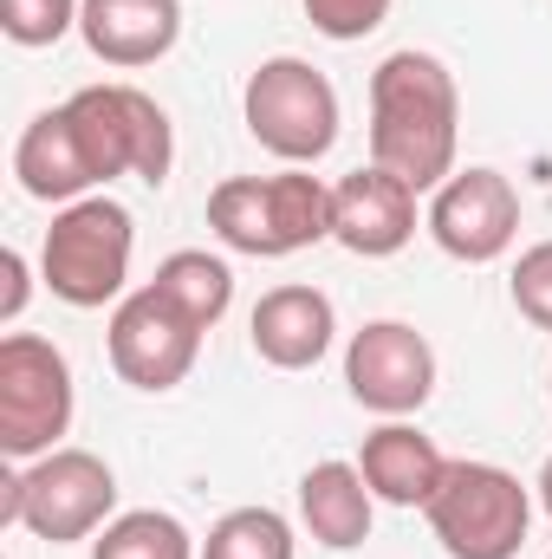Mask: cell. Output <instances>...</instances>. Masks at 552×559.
<instances>
[{
    "instance_id": "1",
    "label": "cell",
    "mask_w": 552,
    "mask_h": 559,
    "mask_svg": "<svg viewBox=\"0 0 552 559\" xmlns=\"http://www.w3.org/2000/svg\"><path fill=\"white\" fill-rule=\"evenodd\" d=\"M461 150V92L455 72L435 52H391L371 72V163L404 176L416 195L442 189L455 176Z\"/></svg>"
},
{
    "instance_id": "2",
    "label": "cell",
    "mask_w": 552,
    "mask_h": 559,
    "mask_svg": "<svg viewBox=\"0 0 552 559\" xmlns=\"http://www.w3.org/2000/svg\"><path fill=\"white\" fill-rule=\"evenodd\" d=\"M0 521L26 527L46 547L98 540L118 521V475H111L105 455L59 442L52 455L7 468V481H0Z\"/></svg>"
},
{
    "instance_id": "3",
    "label": "cell",
    "mask_w": 552,
    "mask_h": 559,
    "mask_svg": "<svg viewBox=\"0 0 552 559\" xmlns=\"http://www.w3.org/2000/svg\"><path fill=\"white\" fill-rule=\"evenodd\" d=\"M208 228L235 254L286 261V254H305V248L332 241V189L305 169L228 176V182L208 189Z\"/></svg>"
},
{
    "instance_id": "4",
    "label": "cell",
    "mask_w": 552,
    "mask_h": 559,
    "mask_svg": "<svg viewBox=\"0 0 552 559\" xmlns=\"http://www.w3.org/2000/svg\"><path fill=\"white\" fill-rule=\"evenodd\" d=\"M131 254H137V222L124 202L111 195H85V202H65L39 241V280L52 286V299L79 306V312H98L124 293L131 280Z\"/></svg>"
},
{
    "instance_id": "5",
    "label": "cell",
    "mask_w": 552,
    "mask_h": 559,
    "mask_svg": "<svg viewBox=\"0 0 552 559\" xmlns=\"http://www.w3.org/2000/svg\"><path fill=\"white\" fill-rule=\"evenodd\" d=\"M422 514L448 559H514L533 527V488L501 462H448Z\"/></svg>"
},
{
    "instance_id": "6",
    "label": "cell",
    "mask_w": 552,
    "mask_h": 559,
    "mask_svg": "<svg viewBox=\"0 0 552 559\" xmlns=\"http://www.w3.org/2000/svg\"><path fill=\"white\" fill-rule=\"evenodd\" d=\"M241 118H248V131L267 156H279L286 169H305L338 143V92L312 59L279 52V59H261L248 72Z\"/></svg>"
},
{
    "instance_id": "7",
    "label": "cell",
    "mask_w": 552,
    "mask_h": 559,
    "mask_svg": "<svg viewBox=\"0 0 552 559\" xmlns=\"http://www.w3.org/2000/svg\"><path fill=\"white\" fill-rule=\"evenodd\" d=\"M65 111L79 124V143H85L98 182H111V176H137L149 189L169 182L176 131H169V111L149 92L124 85V79H105V85H79L65 98Z\"/></svg>"
},
{
    "instance_id": "8",
    "label": "cell",
    "mask_w": 552,
    "mask_h": 559,
    "mask_svg": "<svg viewBox=\"0 0 552 559\" xmlns=\"http://www.w3.org/2000/svg\"><path fill=\"white\" fill-rule=\"evenodd\" d=\"M72 365L52 338L39 332H7L0 338V455L7 462H39L59 449L72 429Z\"/></svg>"
},
{
    "instance_id": "9",
    "label": "cell",
    "mask_w": 552,
    "mask_h": 559,
    "mask_svg": "<svg viewBox=\"0 0 552 559\" xmlns=\"http://www.w3.org/2000/svg\"><path fill=\"white\" fill-rule=\"evenodd\" d=\"M429 241L448 254V261H461V267H488V261H501L514 241H520V189L501 176V169H488V163H475V169H455L435 195H429Z\"/></svg>"
},
{
    "instance_id": "10",
    "label": "cell",
    "mask_w": 552,
    "mask_h": 559,
    "mask_svg": "<svg viewBox=\"0 0 552 559\" xmlns=\"http://www.w3.org/2000/svg\"><path fill=\"white\" fill-rule=\"evenodd\" d=\"M105 338H111V371L131 391H149V397L176 391L195 371V352H202V325L182 306H169L156 286H137V293L118 299Z\"/></svg>"
},
{
    "instance_id": "11",
    "label": "cell",
    "mask_w": 552,
    "mask_h": 559,
    "mask_svg": "<svg viewBox=\"0 0 552 559\" xmlns=\"http://www.w3.org/2000/svg\"><path fill=\"white\" fill-rule=\"evenodd\" d=\"M345 384L371 417H416L435 391V345L404 319H371L345 345Z\"/></svg>"
},
{
    "instance_id": "12",
    "label": "cell",
    "mask_w": 552,
    "mask_h": 559,
    "mask_svg": "<svg viewBox=\"0 0 552 559\" xmlns=\"http://www.w3.org/2000/svg\"><path fill=\"white\" fill-rule=\"evenodd\" d=\"M332 241L358 261H391L416 241V189L391 169H351L332 182Z\"/></svg>"
},
{
    "instance_id": "13",
    "label": "cell",
    "mask_w": 552,
    "mask_h": 559,
    "mask_svg": "<svg viewBox=\"0 0 552 559\" xmlns=\"http://www.w3.org/2000/svg\"><path fill=\"white\" fill-rule=\"evenodd\" d=\"M248 338L274 371H312L338 338V312L319 286H274V293H261Z\"/></svg>"
},
{
    "instance_id": "14",
    "label": "cell",
    "mask_w": 552,
    "mask_h": 559,
    "mask_svg": "<svg viewBox=\"0 0 552 559\" xmlns=\"http://www.w3.org/2000/svg\"><path fill=\"white\" fill-rule=\"evenodd\" d=\"M13 176H20V189H26L33 202H52V209L85 202V195L98 189V169H92V156H85L79 124H72L65 105L39 111V118L20 131V143H13Z\"/></svg>"
},
{
    "instance_id": "15",
    "label": "cell",
    "mask_w": 552,
    "mask_h": 559,
    "mask_svg": "<svg viewBox=\"0 0 552 559\" xmlns=\"http://www.w3.org/2000/svg\"><path fill=\"white\" fill-rule=\"evenodd\" d=\"M79 33H85L92 59L137 72V66H156L182 39V0H85Z\"/></svg>"
},
{
    "instance_id": "16",
    "label": "cell",
    "mask_w": 552,
    "mask_h": 559,
    "mask_svg": "<svg viewBox=\"0 0 552 559\" xmlns=\"http://www.w3.org/2000/svg\"><path fill=\"white\" fill-rule=\"evenodd\" d=\"M358 475H364V488H371L384 508H429V495H435L442 475H448V455H442L416 423L391 417L364 436Z\"/></svg>"
},
{
    "instance_id": "17",
    "label": "cell",
    "mask_w": 552,
    "mask_h": 559,
    "mask_svg": "<svg viewBox=\"0 0 552 559\" xmlns=\"http://www.w3.org/2000/svg\"><path fill=\"white\" fill-rule=\"evenodd\" d=\"M371 508L377 495L364 488L358 462H312L299 475V521L325 554H351L371 540Z\"/></svg>"
},
{
    "instance_id": "18",
    "label": "cell",
    "mask_w": 552,
    "mask_h": 559,
    "mask_svg": "<svg viewBox=\"0 0 552 559\" xmlns=\"http://www.w3.org/2000/svg\"><path fill=\"white\" fill-rule=\"evenodd\" d=\"M149 286H156L169 306H182L202 332L221 325V312L235 306V267H228L221 254H208V248H176V254L156 267Z\"/></svg>"
},
{
    "instance_id": "19",
    "label": "cell",
    "mask_w": 552,
    "mask_h": 559,
    "mask_svg": "<svg viewBox=\"0 0 552 559\" xmlns=\"http://www.w3.org/2000/svg\"><path fill=\"white\" fill-rule=\"evenodd\" d=\"M92 559H202V547H195V534H189L176 514H163V508H131V514H118V521L92 540Z\"/></svg>"
},
{
    "instance_id": "20",
    "label": "cell",
    "mask_w": 552,
    "mask_h": 559,
    "mask_svg": "<svg viewBox=\"0 0 552 559\" xmlns=\"http://www.w3.org/2000/svg\"><path fill=\"white\" fill-rule=\"evenodd\" d=\"M292 554H299L292 521L274 514V508H235L202 540V559H292Z\"/></svg>"
},
{
    "instance_id": "21",
    "label": "cell",
    "mask_w": 552,
    "mask_h": 559,
    "mask_svg": "<svg viewBox=\"0 0 552 559\" xmlns=\"http://www.w3.org/2000/svg\"><path fill=\"white\" fill-rule=\"evenodd\" d=\"M79 7L85 0H0V33L13 46L39 52V46H59L79 26Z\"/></svg>"
},
{
    "instance_id": "22",
    "label": "cell",
    "mask_w": 552,
    "mask_h": 559,
    "mask_svg": "<svg viewBox=\"0 0 552 559\" xmlns=\"http://www.w3.org/2000/svg\"><path fill=\"white\" fill-rule=\"evenodd\" d=\"M305 20H312V33L351 46V39H371L391 20V0H305Z\"/></svg>"
},
{
    "instance_id": "23",
    "label": "cell",
    "mask_w": 552,
    "mask_h": 559,
    "mask_svg": "<svg viewBox=\"0 0 552 559\" xmlns=\"http://www.w3.org/2000/svg\"><path fill=\"white\" fill-rule=\"evenodd\" d=\"M507 293H514V306H520V319H527V325L552 332V241H533V248L514 261Z\"/></svg>"
},
{
    "instance_id": "24",
    "label": "cell",
    "mask_w": 552,
    "mask_h": 559,
    "mask_svg": "<svg viewBox=\"0 0 552 559\" xmlns=\"http://www.w3.org/2000/svg\"><path fill=\"white\" fill-rule=\"evenodd\" d=\"M26 293H33V274H26V254L7 248L0 254V325H13L26 312Z\"/></svg>"
},
{
    "instance_id": "25",
    "label": "cell",
    "mask_w": 552,
    "mask_h": 559,
    "mask_svg": "<svg viewBox=\"0 0 552 559\" xmlns=\"http://www.w3.org/2000/svg\"><path fill=\"white\" fill-rule=\"evenodd\" d=\"M533 488H540V508L552 514V455H547V468H540V481H533Z\"/></svg>"
},
{
    "instance_id": "26",
    "label": "cell",
    "mask_w": 552,
    "mask_h": 559,
    "mask_svg": "<svg viewBox=\"0 0 552 559\" xmlns=\"http://www.w3.org/2000/svg\"><path fill=\"white\" fill-rule=\"evenodd\" d=\"M547 397H552V371H547Z\"/></svg>"
},
{
    "instance_id": "27",
    "label": "cell",
    "mask_w": 552,
    "mask_h": 559,
    "mask_svg": "<svg viewBox=\"0 0 552 559\" xmlns=\"http://www.w3.org/2000/svg\"><path fill=\"white\" fill-rule=\"evenodd\" d=\"M547 559H552V554H547Z\"/></svg>"
}]
</instances>
